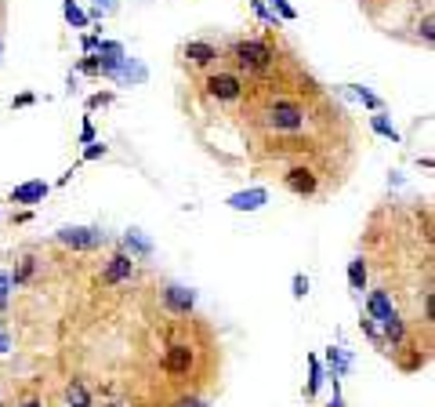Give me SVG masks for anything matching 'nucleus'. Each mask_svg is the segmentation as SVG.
<instances>
[{
  "mask_svg": "<svg viewBox=\"0 0 435 407\" xmlns=\"http://www.w3.org/2000/svg\"><path fill=\"white\" fill-rule=\"evenodd\" d=\"M232 58H236V66L247 70V73H265L276 62V51H272L269 40H239L232 48Z\"/></svg>",
  "mask_w": 435,
  "mask_h": 407,
  "instance_id": "nucleus-1",
  "label": "nucleus"
},
{
  "mask_svg": "<svg viewBox=\"0 0 435 407\" xmlns=\"http://www.w3.org/2000/svg\"><path fill=\"white\" fill-rule=\"evenodd\" d=\"M265 124L272 131H301L304 127V105L294 98H276L265 110Z\"/></svg>",
  "mask_w": 435,
  "mask_h": 407,
  "instance_id": "nucleus-2",
  "label": "nucleus"
},
{
  "mask_svg": "<svg viewBox=\"0 0 435 407\" xmlns=\"http://www.w3.org/2000/svg\"><path fill=\"white\" fill-rule=\"evenodd\" d=\"M55 240L65 244V247H73V251H95L105 244V233L98 226H62L55 233Z\"/></svg>",
  "mask_w": 435,
  "mask_h": 407,
  "instance_id": "nucleus-3",
  "label": "nucleus"
},
{
  "mask_svg": "<svg viewBox=\"0 0 435 407\" xmlns=\"http://www.w3.org/2000/svg\"><path fill=\"white\" fill-rule=\"evenodd\" d=\"M203 88L218 102H239V98H243V80H239L236 73H210Z\"/></svg>",
  "mask_w": 435,
  "mask_h": 407,
  "instance_id": "nucleus-4",
  "label": "nucleus"
},
{
  "mask_svg": "<svg viewBox=\"0 0 435 407\" xmlns=\"http://www.w3.org/2000/svg\"><path fill=\"white\" fill-rule=\"evenodd\" d=\"M192 360H196L192 346H185V342H174V346L167 349V356H163L160 368H163L170 378H185V375L192 371Z\"/></svg>",
  "mask_w": 435,
  "mask_h": 407,
  "instance_id": "nucleus-5",
  "label": "nucleus"
},
{
  "mask_svg": "<svg viewBox=\"0 0 435 407\" xmlns=\"http://www.w3.org/2000/svg\"><path fill=\"white\" fill-rule=\"evenodd\" d=\"M283 186H287L294 197H316L319 189V175L312 167H290L287 175H283Z\"/></svg>",
  "mask_w": 435,
  "mask_h": 407,
  "instance_id": "nucleus-6",
  "label": "nucleus"
},
{
  "mask_svg": "<svg viewBox=\"0 0 435 407\" xmlns=\"http://www.w3.org/2000/svg\"><path fill=\"white\" fill-rule=\"evenodd\" d=\"M163 306H167L174 316H189L192 306H196V291L185 288V284H167V288H163Z\"/></svg>",
  "mask_w": 435,
  "mask_h": 407,
  "instance_id": "nucleus-7",
  "label": "nucleus"
},
{
  "mask_svg": "<svg viewBox=\"0 0 435 407\" xmlns=\"http://www.w3.org/2000/svg\"><path fill=\"white\" fill-rule=\"evenodd\" d=\"M130 273H135V259H130L127 251H116L113 259L105 262V269H102V284H123V280H130Z\"/></svg>",
  "mask_w": 435,
  "mask_h": 407,
  "instance_id": "nucleus-8",
  "label": "nucleus"
},
{
  "mask_svg": "<svg viewBox=\"0 0 435 407\" xmlns=\"http://www.w3.org/2000/svg\"><path fill=\"white\" fill-rule=\"evenodd\" d=\"M48 193H51V186L44 182V179H29V182H22V186L11 189V204L33 207V204H44V197H48Z\"/></svg>",
  "mask_w": 435,
  "mask_h": 407,
  "instance_id": "nucleus-9",
  "label": "nucleus"
},
{
  "mask_svg": "<svg viewBox=\"0 0 435 407\" xmlns=\"http://www.w3.org/2000/svg\"><path fill=\"white\" fill-rule=\"evenodd\" d=\"M232 211H261L269 204V189H261V186H254V189H239V193H232V197L225 200Z\"/></svg>",
  "mask_w": 435,
  "mask_h": 407,
  "instance_id": "nucleus-10",
  "label": "nucleus"
},
{
  "mask_svg": "<svg viewBox=\"0 0 435 407\" xmlns=\"http://www.w3.org/2000/svg\"><path fill=\"white\" fill-rule=\"evenodd\" d=\"M377 328H381V338H384L388 349H403V346H406V320H403L399 313L384 316Z\"/></svg>",
  "mask_w": 435,
  "mask_h": 407,
  "instance_id": "nucleus-11",
  "label": "nucleus"
},
{
  "mask_svg": "<svg viewBox=\"0 0 435 407\" xmlns=\"http://www.w3.org/2000/svg\"><path fill=\"white\" fill-rule=\"evenodd\" d=\"M396 313V302H392V291H384V288H377V291H370L366 295V316L374 320V324H381L384 316H392Z\"/></svg>",
  "mask_w": 435,
  "mask_h": 407,
  "instance_id": "nucleus-12",
  "label": "nucleus"
},
{
  "mask_svg": "<svg viewBox=\"0 0 435 407\" xmlns=\"http://www.w3.org/2000/svg\"><path fill=\"white\" fill-rule=\"evenodd\" d=\"M145 77H149V70L142 66L138 58H130V55L120 62L116 73H113V80H116V84H145Z\"/></svg>",
  "mask_w": 435,
  "mask_h": 407,
  "instance_id": "nucleus-13",
  "label": "nucleus"
},
{
  "mask_svg": "<svg viewBox=\"0 0 435 407\" xmlns=\"http://www.w3.org/2000/svg\"><path fill=\"white\" fill-rule=\"evenodd\" d=\"M123 251L130 254V259H149V254H152V240L145 237L142 229H127L123 233Z\"/></svg>",
  "mask_w": 435,
  "mask_h": 407,
  "instance_id": "nucleus-14",
  "label": "nucleus"
},
{
  "mask_svg": "<svg viewBox=\"0 0 435 407\" xmlns=\"http://www.w3.org/2000/svg\"><path fill=\"white\" fill-rule=\"evenodd\" d=\"M185 58L192 62V66H210V62H218V48L207 44V40H189V44H185Z\"/></svg>",
  "mask_w": 435,
  "mask_h": 407,
  "instance_id": "nucleus-15",
  "label": "nucleus"
},
{
  "mask_svg": "<svg viewBox=\"0 0 435 407\" xmlns=\"http://www.w3.org/2000/svg\"><path fill=\"white\" fill-rule=\"evenodd\" d=\"M326 363H330V378H341L348 368H352V356H348V349H341V346H330L326 349Z\"/></svg>",
  "mask_w": 435,
  "mask_h": 407,
  "instance_id": "nucleus-16",
  "label": "nucleus"
},
{
  "mask_svg": "<svg viewBox=\"0 0 435 407\" xmlns=\"http://www.w3.org/2000/svg\"><path fill=\"white\" fill-rule=\"evenodd\" d=\"M366 276H370L366 259H363V254H356V259L348 262V284H352V291H366Z\"/></svg>",
  "mask_w": 435,
  "mask_h": 407,
  "instance_id": "nucleus-17",
  "label": "nucleus"
},
{
  "mask_svg": "<svg viewBox=\"0 0 435 407\" xmlns=\"http://www.w3.org/2000/svg\"><path fill=\"white\" fill-rule=\"evenodd\" d=\"M62 15H65V22H69L73 30H87V22H91L87 11L76 4V0H62Z\"/></svg>",
  "mask_w": 435,
  "mask_h": 407,
  "instance_id": "nucleus-18",
  "label": "nucleus"
},
{
  "mask_svg": "<svg viewBox=\"0 0 435 407\" xmlns=\"http://www.w3.org/2000/svg\"><path fill=\"white\" fill-rule=\"evenodd\" d=\"M370 127H374V131L381 135V138H388V142H403V135H399V127L396 124H392L384 113H374V117H370Z\"/></svg>",
  "mask_w": 435,
  "mask_h": 407,
  "instance_id": "nucleus-19",
  "label": "nucleus"
},
{
  "mask_svg": "<svg viewBox=\"0 0 435 407\" xmlns=\"http://www.w3.org/2000/svg\"><path fill=\"white\" fill-rule=\"evenodd\" d=\"M323 378H326V375H323V363H319L316 356H309V385H304V396H309V400H312V396L319 393Z\"/></svg>",
  "mask_w": 435,
  "mask_h": 407,
  "instance_id": "nucleus-20",
  "label": "nucleus"
},
{
  "mask_svg": "<svg viewBox=\"0 0 435 407\" xmlns=\"http://www.w3.org/2000/svg\"><path fill=\"white\" fill-rule=\"evenodd\" d=\"M359 331L370 338V346H374V349H384V338H381V328L374 324V320H370V316H363L359 320Z\"/></svg>",
  "mask_w": 435,
  "mask_h": 407,
  "instance_id": "nucleus-21",
  "label": "nucleus"
},
{
  "mask_svg": "<svg viewBox=\"0 0 435 407\" xmlns=\"http://www.w3.org/2000/svg\"><path fill=\"white\" fill-rule=\"evenodd\" d=\"M36 273V259H33V254H29V259H22V266H18V273H11V284L18 288V284H26L29 280V276Z\"/></svg>",
  "mask_w": 435,
  "mask_h": 407,
  "instance_id": "nucleus-22",
  "label": "nucleus"
},
{
  "mask_svg": "<svg viewBox=\"0 0 435 407\" xmlns=\"http://www.w3.org/2000/svg\"><path fill=\"white\" fill-rule=\"evenodd\" d=\"M352 95L366 105V110H374V113H381V98L374 95V91H366V88H359V84H352Z\"/></svg>",
  "mask_w": 435,
  "mask_h": 407,
  "instance_id": "nucleus-23",
  "label": "nucleus"
},
{
  "mask_svg": "<svg viewBox=\"0 0 435 407\" xmlns=\"http://www.w3.org/2000/svg\"><path fill=\"white\" fill-rule=\"evenodd\" d=\"M11 273L8 269H0V313H4L8 309V302H11Z\"/></svg>",
  "mask_w": 435,
  "mask_h": 407,
  "instance_id": "nucleus-24",
  "label": "nucleus"
},
{
  "mask_svg": "<svg viewBox=\"0 0 435 407\" xmlns=\"http://www.w3.org/2000/svg\"><path fill=\"white\" fill-rule=\"evenodd\" d=\"M65 400H69V403H87V389H83V382H69V385H65Z\"/></svg>",
  "mask_w": 435,
  "mask_h": 407,
  "instance_id": "nucleus-25",
  "label": "nucleus"
},
{
  "mask_svg": "<svg viewBox=\"0 0 435 407\" xmlns=\"http://www.w3.org/2000/svg\"><path fill=\"white\" fill-rule=\"evenodd\" d=\"M290 295L297 298V302H304V295H309V276H304V273H294V280H290Z\"/></svg>",
  "mask_w": 435,
  "mask_h": 407,
  "instance_id": "nucleus-26",
  "label": "nucleus"
},
{
  "mask_svg": "<svg viewBox=\"0 0 435 407\" xmlns=\"http://www.w3.org/2000/svg\"><path fill=\"white\" fill-rule=\"evenodd\" d=\"M76 73H83V77H98V55H83V58L76 62Z\"/></svg>",
  "mask_w": 435,
  "mask_h": 407,
  "instance_id": "nucleus-27",
  "label": "nucleus"
},
{
  "mask_svg": "<svg viewBox=\"0 0 435 407\" xmlns=\"http://www.w3.org/2000/svg\"><path fill=\"white\" fill-rule=\"evenodd\" d=\"M113 102H116L113 91H98V95L87 98V110H105V105H113Z\"/></svg>",
  "mask_w": 435,
  "mask_h": 407,
  "instance_id": "nucleus-28",
  "label": "nucleus"
},
{
  "mask_svg": "<svg viewBox=\"0 0 435 407\" xmlns=\"http://www.w3.org/2000/svg\"><path fill=\"white\" fill-rule=\"evenodd\" d=\"M109 153V149H105V142H91V146H87L83 149V157H80V164H91V160H102Z\"/></svg>",
  "mask_w": 435,
  "mask_h": 407,
  "instance_id": "nucleus-29",
  "label": "nucleus"
},
{
  "mask_svg": "<svg viewBox=\"0 0 435 407\" xmlns=\"http://www.w3.org/2000/svg\"><path fill=\"white\" fill-rule=\"evenodd\" d=\"M250 4H254V11H257V18H261V22H269V26H279L276 11H269V8H265V0H250Z\"/></svg>",
  "mask_w": 435,
  "mask_h": 407,
  "instance_id": "nucleus-30",
  "label": "nucleus"
},
{
  "mask_svg": "<svg viewBox=\"0 0 435 407\" xmlns=\"http://www.w3.org/2000/svg\"><path fill=\"white\" fill-rule=\"evenodd\" d=\"M269 4H272V8L279 11V18H283V22H294V18H297V11H294V8L287 4V0H269Z\"/></svg>",
  "mask_w": 435,
  "mask_h": 407,
  "instance_id": "nucleus-31",
  "label": "nucleus"
},
{
  "mask_svg": "<svg viewBox=\"0 0 435 407\" xmlns=\"http://www.w3.org/2000/svg\"><path fill=\"white\" fill-rule=\"evenodd\" d=\"M91 142H98V135H95L91 117H83V127H80V146H91Z\"/></svg>",
  "mask_w": 435,
  "mask_h": 407,
  "instance_id": "nucleus-32",
  "label": "nucleus"
},
{
  "mask_svg": "<svg viewBox=\"0 0 435 407\" xmlns=\"http://www.w3.org/2000/svg\"><path fill=\"white\" fill-rule=\"evenodd\" d=\"M98 40H102V33H87V37L80 40V48H83V55H95V51H98Z\"/></svg>",
  "mask_w": 435,
  "mask_h": 407,
  "instance_id": "nucleus-33",
  "label": "nucleus"
},
{
  "mask_svg": "<svg viewBox=\"0 0 435 407\" xmlns=\"http://www.w3.org/2000/svg\"><path fill=\"white\" fill-rule=\"evenodd\" d=\"M4 353H11V331L4 324V316H0V356H4Z\"/></svg>",
  "mask_w": 435,
  "mask_h": 407,
  "instance_id": "nucleus-34",
  "label": "nucleus"
},
{
  "mask_svg": "<svg viewBox=\"0 0 435 407\" xmlns=\"http://www.w3.org/2000/svg\"><path fill=\"white\" fill-rule=\"evenodd\" d=\"M421 37H424V44H428V48L435 44V22H431V15H424V22H421Z\"/></svg>",
  "mask_w": 435,
  "mask_h": 407,
  "instance_id": "nucleus-35",
  "label": "nucleus"
},
{
  "mask_svg": "<svg viewBox=\"0 0 435 407\" xmlns=\"http://www.w3.org/2000/svg\"><path fill=\"white\" fill-rule=\"evenodd\" d=\"M170 407H210V403H207V400H200V396H178Z\"/></svg>",
  "mask_w": 435,
  "mask_h": 407,
  "instance_id": "nucleus-36",
  "label": "nucleus"
},
{
  "mask_svg": "<svg viewBox=\"0 0 435 407\" xmlns=\"http://www.w3.org/2000/svg\"><path fill=\"white\" fill-rule=\"evenodd\" d=\"M36 102V95L33 91H22L18 98H11V110H22V105H33Z\"/></svg>",
  "mask_w": 435,
  "mask_h": 407,
  "instance_id": "nucleus-37",
  "label": "nucleus"
},
{
  "mask_svg": "<svg viewBox=\"0 0 435 407\" xmlns=\"http://www.w3.org/2000/svg\"><path fill=\"white\" fill-rule=\"evenodd\" d=\"M95 8H98L102 15H113V11H116V0H95Z\"/></svg>",
  "mask_w": 435,
  "mask_h": 407,
  "instance_id": "nucleus-38",
  "label": "nucleus"
},
{
  "mask_svg": "<svg viewBox=\"0 0 435 407\" xmlns=\"http://www.w3.org/2000/svg\"><path fill=\"white\" fill-rule=\"evenodd\" d=\"M334 382V400L326 403V407H344V400H341V385H337V378H330Z\"/></svg>",
  "mask_w": 435,
  "mask_h": 407,
  "instance_id": "nucleus-39",
  "label": "nucleus"
},
{
  "mask_svg": "<svg viewBox=\"0 0 435 407\" xmlns=\"http://www.w3.org/2000/svg\"><path fill=\"white\" fill-rule=\"evenodd\" d=\"M18 407H44V403H40V400H36V396H29V400H26V403H18Z\"/></svg>",
  "mask_w": 435,
  "mask_h": 407,
  "instance_id": "nucleus-40",
  "label": "nucleus"
},
{
  "mask_svg": "<svg viewBox=\"0 0 435 407\" xmlns=\"http://www.w3.org/2000/svg\"><path fill=\"white\" fill-rule=\"evenodd\" d=\"M69 407H95V403H91V400H87V403H69Z\"/></svg>",
  "mask_w": 435,
  "mask_h": 407,
  "instance_id": "nucleus-41",
  "label": "nucleus"
},
{
  "mask_svg": "<svg viewBox=\"0 0 435 407\" xmlns=\"http://www.w3.org/2000/svg\"><path fill=\"white\" fill-rule=\"evenodd\" d=\"M105 407H123V403H105Z\"/></svg>",
  "mask_w": 435,
  "mask_h": 407,
  "instance_id": "nucleus-42",
  "label": "nucleus"
},
{
  "mask_svg": "<svg viewBox=\"0 0 435 407\" xmlns=\"http://www.w3.org/2000/svg\"><path fill=\"white\" fill-rule=\"evenodd\" d=\"M413 4H428V0H413Z\"/></svg>",
  "mask_w": 435,
  "mask_h": 407,
  "instance_id": "nucleus-43",
  "label": "nucleus"
},
{
  "mask_svg": "<svg viewBox=\"0 0 435 407\" xmlns=\"http://www.w3.org/2000/svg\"><path fill=\"white\" fill-rule=\"evenodd\" d=\"M0 51H4V40H0Z\"/></svg>",
  "mask_w": 435,
  "mask_h": 407,
  "instance_id": "nucleus-44",
  "label": "nucleus"
},
{
  "mask_svg": "<svg viewBox=\"0 0 435 407\" xmlns=\"http://www.w3.org/2000/svg\"><path fill=\"white\" fill-rule=\"evenodd\" d=\"M0 407H4V400H0Z\"/></svg>",
  "mask_w": 435,
  "mask_h": 407,
  "instance_id": "nucleus-45",
  "label": "nucleus"
}]
</instances>
